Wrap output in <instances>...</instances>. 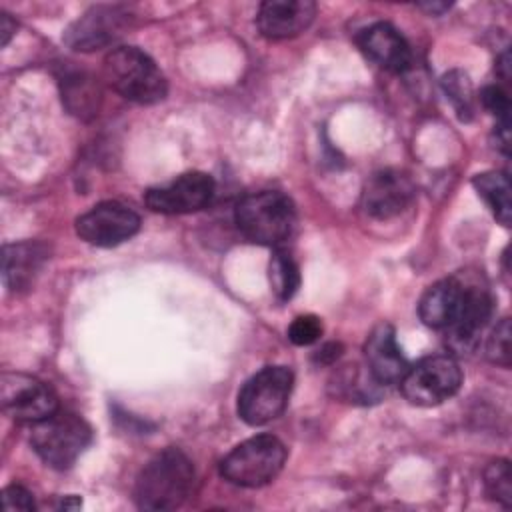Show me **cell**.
<instances>
[{
	"label": "cell",
	"mask_w": 512,
	"mask_h": 512,
	"mask_svg": "<svg viewBox=\"0 0 512 512\" xmlns=\"http://www.w3.org/2000/svg\"><path fill=\"white\" fill-rule=\"evenodd\" d=\"M194 486V466L178 448H164L138 474L134 500L142 510H174Z\"/></svg>",
	"instance_id": "6da1fadb"
},
{
	"label": "cell",
	"mask_w": 512,
	"mask_h": 512,
	"mask_svg": "<svg viewBox=\"0 0 512 512\" xmlns=\"http://www.w3.org/2000/svg\"><path fill=\"white\" fill-rule=\"evenodd\" d=\"M238 230L254 244L278 246L296 224L292 200L278 190H260L244 196L234 210Z\"/></svg>",
	"instance_id": "7a4b0ae2"
},
{
	"label": "cell",
	"mask_w": 512,
	"mask_h": 512,
	"mask_svg": "<svg viewBox=\"0 0 512 512\" xmlns=\"http://www.w3.org/2000/svg\"><path fill=\"white\" fill-rule=\"evenodd\" d=\"M108 84L126 100L156 104L166 98L168 84L156 62L136 46H118L104 58Z\"/></svg>",
	"instance_id": "3957f363"
},
{
	"label": "cell",
	"mask_w": 512,
	"mask_h": 512,
	"mask_svg": "<svg viewBox=\"0 0 512 512\" xmlns=\"http://www.w3.org/2000/svg\"><path fill=\"white\" fill-rule=\"evenodd\" d=\"M92 430L84 418L74 412H54L32 424L30 444L34 452L52 468H70L90 446Z\"/></svg>",
	"instance_id": "277c9868"
},
{
	"label": "cell",
	"mask_w": 512,
	"mask_h": 512,
	"mask_svg": "<svg viewBox=\"0 0 512 512\" xmlns=\"http://www.w3.org/2000/svg\"><path fill=\"white\" fill-rule=\"evenodd\" d=\"M286 462V446L272 434H258L240 442L220 462V474L230 484L260 488L272 482Z\"/></svg>",
	"instance_id": "5b68a950"
},
{
	"label": "cell",
	"mask_w": 512,
	"mask_h": 512,
	"mask_svg": "<svg viewBox=\"0 0 512 512\" xmlns=\"http://www.w3.org/2000/svg\"><path fill=\"white\" fill-rule=\"evenodd\" d=\"M294 374L286 366H266L244 382L238 392V416L250 426L278 418L290 400Z\"/></svg>",
	"instance_id": "8992f818"
},
{
	"label": "cell",
	"mask_w": 512,
	"mask_h": 512,
	"mask_svg": "<svg viewBox=\"0 0 512 512\" xmlns=\"http://www.w3.org/2000/svg\"><path fill=\"white\" fill-rule=\"evenodd\" d=\"M398 384L408 402L416 406H436L460 390L462 370L448 354L426 356L408 366Z\"/></svg>",
	"instance_id": "52a82bcc"
},
{
	"label": "cell",
	"mask_w": 512,
	"mask_h": 512,
	"mask_svg": "<svg viewBox=\"0 0 512 512\" xmlns=\"http://www.w3.org/2000/svg\"><path fill=\"white\" fill-rule=\"evenodd\" d=\"M2 410L16 422L36 424L58 412L56 392L42 380L10 372L0 382Z\"/></svg>",
	"instance_id": "ba28073f"
},
{
	"label": "cell",
	"mask_w": 512,
	"mask_h": 512,
	"mask_svg": "<svg viewBox=\"0 0 512 512\" xmlns=\"http://www.w3.org/2000/svg\"><path fill=\"white\" fill-rule=\"evenodd\" d=\"M492 316V296L486 286L476 280H462V294L458 310L446 330V344L456 354H470L478 342L484 326Z\"/></svg>",
	"instance_id": "9c48e42d"
},
{
	"label": "cell",
	"mask_w": 512,
	"mask_h": 512,
	"mask_svg": "<svg viewBox=\"0 0 512 512\" xmlns=\"http://www.w3.org/2000/svg\"><path fill=\"white\" fill-rule=\"evenodd\" d=\"M140 230V216L122 202H100L78 216L76 234L100 248L118 246L130 240Z\"/></svg>",
	"instance_id": "30bf717a"
},
{
	"label": "cell",
	"mask_w": 512,
	"mask_h": 512,
	"mask_svg": "<svg viewBox=\"0 0 512 512\" xmlns=\"http://www.w3.org/2000/svg\"><path fill=\"white\" fill-rule=\"evenodd\" d=\"M214 180L206 172H186L168 184L146 190V204L160 214H192L210 204Z\"/></svg>",
	"instance_id": "8fae6325"
},
{
	"label": "cell",
	"mask_w": 512,
	"mask_h": 512,
	"mask_svg": "<svg viewBox=\"0 0 512 512\" xmlns=\"http://www.w3.org/2000/svg\"><path fill=\"white\" fill-rule=\"evenodd\" d=\"M128 20L130 14L120 6H92L66 28L64 42L78 52L106 48L124 34Z\"/></svg>",
	"instance_id": "7c38bea8"
},
{
	"label": "cell",
	"mask_w": 512,
	"mask_h": 512,
	"mask_svg": "<svg viewBox=\"0 0 512 512\" xmlns=\"http://www.w3.org/2000/svg\"><path fill=\"white\" fill-rule=\"evenodd\" d=\"M414 200V184L400 170H380L372 174L362 192L366 214L378 220H388L404 212Z\"/></svg>",
	"instance_id": "4fadbf2b"
},
{
	"label": "cell",
	"mask_w": 512,
	"mask_h": 512,
	"mask_svg": "<svg viewBox=\"0 0 512 512\" xmlns=\"http://www.w3.org/2000/svg\"><path fill=\"white\" fill-rule=\"evenodd\" d=\"M316 16L310 0H268L260 6L256 26L270 40H286L302 34Z\"/></svg>",
	"instance_id": "5bb4252c"
},
{
	"label": "cell",
	"mask_w": 512,
	"mask_h": 512,
	"mask_svg": "<svg viewBox=\"0 0 512 512\" xmlns=\"http://www.w3.org/2000/svg\"><path fill=\"white\" fill-rule=\"evenodd\" d=\"M362 52L388 72H404L412 64V50L404 36L388 22H376L364 28L358 36Z\"/></svg>",
	"instance_id": "9a60e30c"
},
{
	"label": "cell",
	"mask_w": 512,
	"mask_h": 512,
	"mask_svg": "<svg viewBox=\"0 0 512 512\" xmlns=\"http://www.w3.org/2000/svg\"><path fill=\"white\" fill-rule=\"evenodd\" d=\"M364 358L370 376L378 384H398L410 366L396 344L390 324H378L370 332L364 344Z\"/></svg>",
	"instance_id": "2e32d148"
},
{
	"label": "cell",
	"mask_w": 512,
	"mask_h": 512,
	"mask_svg": "<svg viewBox=\"0 0 512 512\" xmlns=\"http://www.w3.org/2000/svg\"><path fill=\"white\" fill-rule=\"evenodd\" d=\"M48 258V248L42 242H14L2 248V280L8 290L20 292L32 286L36 274Z\"/></svg>",
	"instance_id": "e0dca14e"
},
{
	"label": "cell",
	"mask_w": 512,
	"mask_h": 512,
	"mask_svg": "<svg viewBox=\"0 0 512 512\" xmlns=\"http://www.w3.org/2000/svg\"><path fill=\"white\" fill-rule=\"evenodd\" d=\"M460 294H462V278L458 276H450L434 282L420 298V304H418L420 320L430 328L444 330L452 322L458 310Z\"/></svg>",
	"instance_id": "ac0fdd59"
},
{
	"label": "cell",
	"mask_w": 512,
	"mask_h": 512,
	"mask_svg": "<svg viewBox=\"0 0 512 512\" xmlns=\"http://www.w3.org/2000/svg\"><path fill=\"white\" fill-rule=\"evenodd\" d=\"M60 90L64 106L80 116H94L100 104V90L94 78L82 70H66L60 76Z\"/></svg>",
	"instance_id": "d6986e66"
},
{
	"label": "cell",
	"mask_w": 512,
	"mask_h": 512,
	"mask_svg": "<svg viewBox=\"0 0 512 512\" xmlns=\"http://www.w3.org/2000/svg\"><path fill=\"white\" fill-rule=\"evenodd\" d=\"M476 192L482 196V200L488 204L496 220L504 226H510V180L502 172H482L476 174L472 180Z\"/></svg>",
	"instance_id": "ffe728a7"
},
{
	"label": "cell",
	"mask_w": 512,
	"mask_h": 512,
	"mask_svg": "<svg viewBox=\"0 0 512 512\" xmlns=\"http://www.w3.org/2000/svg\"><path fill=\"white\" fill-rule=\"evenodd\" d=\"M268 278H270L272 292L276 294L278 300H290L300 286L298 266H296L294 258L284 250H276L272 254Z\"/></svg>",
	"instance_id": "44dd1931"
},
{
	"label": "cell",
	"mask_w": 512,
	"mask_h": 512,
	"mask_svg": "<svg viewBox=\"0 0 512 512\" xmlns=\"http://www.w3.org/2000/svg\"><path fill=\"white\" fill-rule=\"evenodd\" d=\"M442 86H444V92L448 94L450 102L454 104L456 112L460 114L462 120H470L472 118V112H474V104H472V84L468 80L466 74L454 70V72H448L444 78H442Z\"/></svg>",
	"instance_id": "7402d4cb"
},
{
	"label": "cell",
	"mask_w": 512,
	"mask_h": 512,
	"mask_svg": "<svg viewBox=\"0 0 512 512\" xmlns=\"http://www.w3.org/2000/svg\"><path fill=\"white\" fill-rule=\"evenodd\" d=\"M484 488L486 494L500 502L504 508L510 506L512 484H510V464L508 460H494L484 470Z\"/></svg>",
	"instance_id": "603a6c76"
},
{
	"label": "cell",
	"mask_w": 512,
	"mask_h": 512,
	"mask_svg": "<svg viewBox=\"0 0 512 512\" xmlns=\"http://www.w3.org/2000/svg\"><path fill=\"white\" fill-rule=\"evenodd\" d=\"M486 356L490 362L508 368L510 366V322L508 318L500 320L486 340Z\"/></svg>",
	"instance_id": "cb8c5ba5"
},
{
	"label": "cell",
	"mask_w": 512,
	"mask_h": 512,
	"mask_svg": "<svg viewBox=\"0 0 512 512\" xmlns=\"http://www.w3.org/2000/svg\"><path fill=\"white\" fill-rule=\"evenodd\" d=\"M322 336V322L314 314L296 316L288 328V338L296 346H310Z\"/></svg>",
	"instance_id": "d4e9b609"
},
{
	"label": "cell",
	"mask_w": 512,
	"mask_h": 512,
	"mask_svg": "<svg viewBox=\"0 0 512 512\" xmlns=\"http://www.w3.org/2000/svg\"><path fill=\"white\" fill-rule=\"evenodd\" d=\"M480 102L490 114H494L500 120V124H508L510 100H508V94L500 86H496V84L484 86L480 92Z\"/></svg>",
	"instance_id": "484cf974"
},
{
	"label": "cell",
	"mask_w": 512,
	"mask_h": 512,
	"mask_svg": "<svg viewBox=\"0 0 512 512\" xmlns=\"http://www.w3.org/2000/svg\"><path fill=\"white\" fill-rule=\"evenodd\" d=\"M2 506L8 512L10 510H34L36 508L32 494L24 486H18V484H12V486L2 490Z\"/></svg>",
	"instance_id": "4316f807"
},
{
	"label": "cell",
	"mask_w": 512,
	"mask_h": 512,
	"mask_svg": "<svg viewBox=\"0 0 512 512\" xmlns=\"http://www.w3.org/2000/svg\"><path fill=\"white\" fill-rule=\"evenodd\" d=\"M14 32H16V24H14V20H12L8 14H4V12H2V14H0V44H2V46H6Z\"/></svg>",
	"instance_id": "83f0119b"
},
{
	"label": "cell",
	"mask_w": 512,
	"mask_h": 512,
	"mask_svg": "<svg viewBox=\"0 0 512 512\" xmlns=\"http://www.w3.org/2000/svg\"><path fill=\"white\" fill-rule=\"evenodd\" d=\"M338 356H340V344L330 342V344H326V346H322V348L318 350L316 360L322 362V364H330V362H334Z\"/></svg>",
	"instance_id": "f1b7e54d"
},
{
	"label": "cell",
	"mask_w": 512,
	"mask_h": 512,
	"mask_svg": "<svg viewBox=\"0 0 512 512\" xmlns=\"http://www.w3.org/2000/svg\"><path fill=\"white\" fill-rule=\"evenodd\" d=\"M420 8H424V10H430V12L434 14V12H442V10H446L448 6H446V4H422Z\"/></svg>",
	"instance_id": "f546056e"
}]
</instances>
